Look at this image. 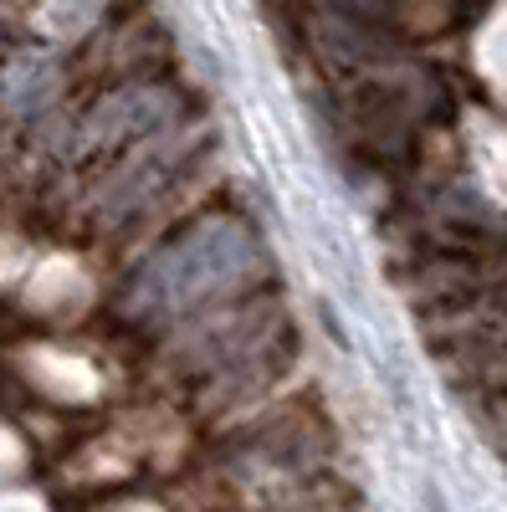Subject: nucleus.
Segmentation results:
<instances>
[{
	"label": "nucleus",
	"instance_id": "obj_1",
	"mask_svg": "<svg viewBox=\"0 0 507 512\" xmlns=\"http://www.w3.org/2000/svg\"><path fill=\"white\" fill-rule=\"evenodd\" d=\"M426 512H446V502H441V492H426Z\"/></svg>",
	"mask_w": 507,
	"mask_h": 512
}]
</instances>
